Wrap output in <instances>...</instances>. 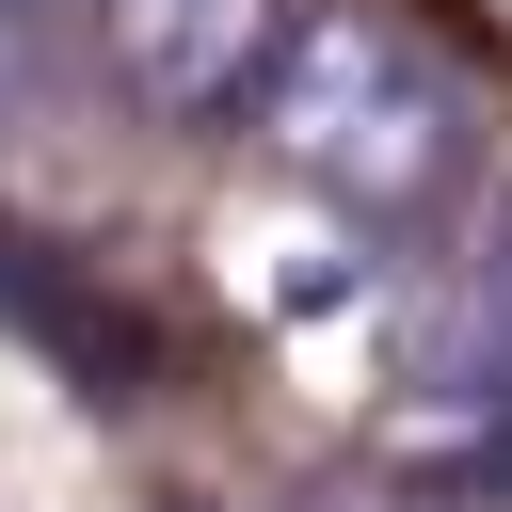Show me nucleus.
I'll list each match as a JSON object with an SVG mask.
<instances>
[{
  "mask_svg": "<svg viewBox=\"0 0 512 512\" xmlns=\"http://www.w3.org/2000/svg\"><path fill=\"white\" fill-rule=\"evenodd\" d=\"M256 144H272L320 208H352V224H432V208L480 176L464 80H448L400 16H368V0H320V16H304L288 80L256 96Z\"/></svg>",
  "mask_w": 512,
  "mask_h": 512,
  "instance_id": "obj_1",
  "label": "nucleus"
},
{
  "mask_svg": "<svg viewBox=\"0 0 512 512\" xmlns=\"http://www.w3.org/2000/svg\"><path fill=\"white\" fill-rule=\"evenodd\" d=\"M304 16H320V0H96L112 80H128L144 112H176V128H256V96L288 80Z\"/></svg>",
  "mask_w": 512,
  "mask_h": 512,
  "instance_id": "obj_2",
  "label": "nucleus"
},
{
  "mask_svg": "<svg viewBox=\"0 0 512 512\" xmlns=\"http://www.w3.org/2000/svg\"><path fill=\"white\" fill-rule=\"evenodd\" d=\"M448 480H464V496H512V368H480V416H464Z\"/></svg>",
  "mask_w": 512,
  "mask_h": 512,
  "instance_id": "obj_3",
  "label": "nucleus"
},
{
  "mask_svg": "<svg viewBox=\"0 0 512 512\" xmlns=\"http://www.w3.org/2000/svg\"><path fill=\"white\" fill-rule=\"evenodd\" d=\"M0 16H64V0H0Z\"/></svg>",
  "mask_w": 512,
  "mask_h": 512,
  "instance_id": "obj_4",
  "label": "nucleus"
},
{
  "mask_svg": "<svg viewBox=\"0 0 512 512\" xmlns=\"http://www.w3.org/2000/svg\"><path fill=\"white\" fill-rule=\"evenodd\" d=\"M0 32H32V16H0Z\"/></svg>",
  "mask_w": 512,
  "mask_h": 512,
  "instance_id": "obj_5",
  "label": "nucleus"
}]
</instances>
